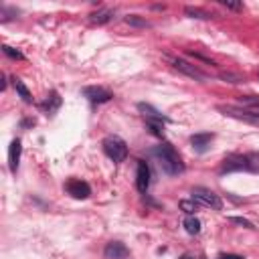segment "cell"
Masks as SVG:
<instances>
[{
  "label": "cell",
  "mask_w": 259,
  "mask_h": 259,
  "mask_svg": "<svg viewBox=\"0 0 259 259\" xmlns=\"http://www.w3.org/2000/svg\"><path fill=\"white\" fill-rule=\"evenodd\" d=\"M184 231L188 235H199L201 233V221L194 217V215H190V217L184 219Z\"/></svg>",
  "instance_id": "cell-17"
},
{
  "label": "cell",
  "mask_w": 259,
  "mask_h": 259,
  "mask_svg": "<svg viewBox=\"0 0 259 259\" xmlns=\"http://www.w3.org/2000/svg\"><path fill=\"white\" fill-rule=\"evenodd\" d=\"M112 18H114V12L110 8H99L97 12L89 14V20H91L93 25H105V23H110Z\"/></svg>",
  "instance_id": "cell-15"
},
{
  "label": "cell",
  "mask_w": 259,
  "mask_h": 259,
  "mask_svg": "<svg viewBox=\"0 0 259 259\" xmlns=\"http://www.w3.org/2000/svg\"><path fill=\"white\" fill-rule=\"evenodd\" d=\"M245 156H247V170L249 172H259V154L251 152V154H245Z\"/></svg>",
  "instance_id": "cell-22"
},
{
  "label": "cell",
  "mask_w": 259,
  "mask_h": 259,
  "mask_svg": "<svg viewBox=\"0 0 259 259\" xmlns=\"http://www.w3.org/2000/svg\"><path fill=\"white\" fill-rule=\"evenodd\" d=\"M83 95L87 97L91 103H107V101H110V99L114 97L107 89H103V87H95V85H93V87H85V89H83Z\"/></svg>",
  "instance_id": "cell-8"
},
{
  "label": "cell",
  "mask_w": 259,
  "mask_h": 259,
  "mask_svg": "<svg viewBox=\"0 0 259 259\" xmlns=\"http://www.w3.org/2000/svg\"><path fill=\"white\" fill-rule=\"evenodd\" d=\"M221 4L231 8V10H241L243 8V2H227V0H221Z\"/></svg>",
  "instance_id": "cell-26"
},
{
  "label": "cell",
  "mask_w": 259,
  "mask_h": 259,
  "mask_svg": "<svg viewBox=\"0 0 259 259\" xmlns=\"http://www.w3.org/2000/svg\"><path fill=\"white\" fill-rule=\"evenodd\" d=\"M184 14H186L188 18H201V20L213 18L211 12H207V10H203V8H194V6H186V8H184Z\"/></svg>",
  "instance_id": "cell-18"
},
{
  "label": "cell",
  "mask_w": 259,
  "mask_h": 259,
  "mask_svg": "<svg viewBox=\"0 0 259 259\" xmlns=\"http://www.w3.org/2000/svg\"><path fill=\"white\" fill-rule=\"evenodd\" d=\"M172 65H174V69H178L180 73H184V75H188V77H192V79H197V81H207V75H205L201 69L194 67V65L186 63L184 59H174V61H172Z\"/></svg>",
  "instance_id": "cell-5"
},
{
  "label": "cell",
  "mask_w": 259,
  "mask_h": 259,
  "mask_svg": "<svg viewBox=\"0 0 259 259\" xmlns=\"http://www.w3.org/2000/svg\"><path fill=\"white\" fill-rule=\"evenodd\" d=\"M180 209H182V211L188 215V217H190V215H194V213H197L199 205L194 203V201H180Z\"/></svg>",
  "instance_id": "cell-23"
},
{
  "label": "cell",
  "mask_w": 259,
  "mask_h": 259,
  "mask_svg": "<svg viewBox=\"0 0 259 259\" xmlns=\"http://www.w3.org/2000/svg\"><path fill=\"white\" fill-rule=\"evenodd\" d=\"M12 85H14L16 93H18L20 97H23V101H25V103H33V93L29 91V87H27V85H25L23 81H20L18 77H12Z\"/></svg>",
  "instance_id": "cell-16"
},
{
  "label": "cell",
  "mask_w": 259,
  "mask_h": 259,
  "mask_svg": "<svg viewBox=\"0 0 259 259\" xmlns=\"http://www.w3.org/2000/svg\"><path fill=\"white\" fill-rule=\"evenodd\" d=\"M103 255L107 259H124V257H128V247L124 243H120V241H112V243L105 245Z\"/></svg>",
  "instance_id": "cell-11"
},
{
  "label": "cell",
  "mask_w": 259,
  "mask_h": 259,
  "mask_svg": "<svg viewBox=\"0 0 259 259\" xmlns=\"http://www.w3.org/2000/svg\"><path fill=\"white\" fill-rule=\"evenodd\" d=\"M2 51H4L6 57H10V59H14V61H25V55L20 53L18 49L10 47V45H2Z\"/></svg>",
  "instance_id": "cell-21"
},
{
  "label": "cell",
  "mask_w": 259,
  "mask_h": 259,
  "mask_svg": "<svg viewBox=\"0 0 259 259\" xmlns=\"http://www.w3.org/2000/svg\"><path fill=\"white\" fill-rule=\"evenodd\" d=\"M136 186L142 194H146L148 186H150V168L144 160H138V174H136Z\"/></svg>",
  "instance_id": "cell-10"
},
{
  "label": "cell",
  "mask_w": 259,
  "mask_h": 259,
  "mask_svg": "<svg viewBox=\"0 0 259 259\" xmlns=\"http://www.w3.org/2000/svg\"><path fill=\"white\" fill-rule=\"evenodd\" d=\"M20 154H23V142L16 138V140L10 142V148H8V168H10L12 174H16V170H18Z\"/></svg>",
  "instance_id": "cell-7"
},
{
  "label": "cell",
  "mask_w": 259,
  "mask_h": 259,
  "mask_svg": "<svg viewBox=\"0 0 259 259\" xmlns=\"http://www.w3.org/2000/svg\"><path fill=\"white\" fill-rule=\"evenodd\" d=\"M235 170H247V156H241V154H235V156H229L225 158L223 166H221V172H235Z\"/></svg>",
  "instance_id": "cell-9"
},
{
  "label": "cell",
  "mask_w": 259,
  "mask_h": 259,
  "mask_svg": "<svg viewBox=\"0 0 259 259\" xmlns=\"http://www.w3.org/2000/svg\"><path fill=\"white\" fill-rule=\"evenodd\" d=\"M229 221H231V223H235V225H241V227H245V229H255V225H253L251 221L243 219V217H231Z\"/></svg>",
  "instance_id": "cell-25"
},
{
  "label": "cell",
  "mask_w": 259,
  "mask_h": 259,
  "mask_svg": "<svg viewBox=\"0 0 259 259\" xmlns=\"http://www.w3.org/2000/svg\"><path fill=\"white\" fill-rule=\"evenodd\" d=\"M61 103H63L61 95H59L57 91H51V93L45 97V101H43V112H45L47 116H55L57 110L61 107Z\"/></svg>",
  "instance_id": "cell-12"
},
{
  "label": "cell",
  "mask_w": 259,
  "mask_h": 259,
  "mask_svg": "<svg viewBox=\"0 0 259 259\" xmlns=\"http://www.w3.org/2000/svg\"><path fill=\"white\" fill-rule=\"evenodd\" d=\"M219 77H221L223 81H227V83H233V85H237V83H241V81H243V77H241V75H235V73H229V71H227V73L223 71Z\"/></svg>",
  "instance_id": "cell-24"
},
{
  "label": "cell",
  "mask_w": 259,
  "mask_h": 259,
  "mask_svg": "<svg viewBox=\"0 0 259 259\" xmlns=\"http://www.w3.org/2000/svg\"><path fill=\"white\" fill-rule=\"evenodd\" d=\"M247 112L259 120V105H251V107H247Z\"/></svg>",
  "instance_id": "cell-28"
},
{
  "label": "cell",
  "mask_w": 259,
  "mask_h": 259,
  "mask_svg": "<svg viewBox=\"0 0 259 259\" xmlns=\"http://www.w3.org/2000/svg\"><path fill=\"white\" fill-rule=\"evenodd\" d=\"M217 259H243L241 255H233V253H221Z\"/></svg>",
  "instance_id": "cell-27"
},
{
  "label": "cell",
  "mask_w": 259,
  "mask_h": 259,
  "mask_svg": "<svg viewBox=\"0 0 259 259\" xmlns=\"http://www.w3.org/2000/svg\"><path fill=\"white\" fill-rule=\"evenodd\" d=\"M103 152L107 158H112L114 162H124L128 158V144L120 136H107L103 142Z\"/></svg>",
  "instance_id": "cell-2"
},
{
  "label": "cell",
  "mask_w": 259,
  "mask_h": 259,
  "mask_svg": "<svg viewBox=\"0 0 259 259\" xmlns=\"http://www.w3.org/2000/svg\"><path fill=\"white\" fill-rule=\"evenodd\" d=\"M146 126H148V130H150V134H154L156 138H164V126H162V122L146 120Z\"/></svg>",
  "instance_id": "cell-19"
},
{
  "label": "cell",
  "mask_w": 259,
  "mask_h": 259,
  "mask_svg": "<svg viewBox=\"0 0 259 259\" xmlns=\"http://www.w3.org/2000/svg\"><path fill=\"white\" fill-rule=\"evenodd\" d=\"M219 112H223L229 118H235V120H241V122H247V124H253V126H259V120L255 116H251L247 110H237V107H231V105H227V107L221 105Z\"/></svg>",
  "instance_id": "cell-6"
},
{
  "label": "cell",
  "mask_w": 259,
  "mask_h": 259,
  "mask_svg": "<svg viewBox=\"0 0 259 259\" xmlns=\"http://www.w3.org/2000/svg\"><path fill=\"white\" fill-rule=\"evenodd\" d=\"M152 154L156 156L160 170L166 172V174H170V176H176V174H180V172L184 170V164H182L178 152L174 150V146L168 144V142L156 146V148L152 150Z\"/></svg>",
  "instance_id": "cell-1"
},
{
  "label": "cell",
  "mask_w": 259,
  "mask_h": 259,
  "mask_svg": "<svg viewBox=\"0 0 259 259\" xmlns=\"http://www.w3.org/2000/svg\"><path fill=\"white\" fill-rule=\"evenodd\" d=\"M213 134H194V136H190V144H192V148L197 150V152H205V150L211 146V142H213Z\"/></svg>",
  "instance_id": "cell-14"
},
{
  "label": "cell",
  "mask_w": 259,
  "mask_h": 259,
  "mask_svg": "<svg viewBox=\"0 0 259 259\" xmlns=\"http://www.w3.org/2000/svg\"><path fill=\"white\" fill-rule=\"evenodd\" d=\"M192 201L201 205V207H209V209H215V211H221L223 209V201L217 192H213L211 188H205V186H197L192 188Z\"/></svg>",
  "instance_id": "cell-3"
},
{
  "label": "cell",
  "mask_w": 259,
  "mask_h": 259,
  "mask_svg": "<svg viewBox=\"0 0 259 259\" xmlns=\"http://www.w3.org/2000/svg\"><path fill=\"white\" fill-rule=\"evenodd\" d=\"M67 192L71 194L73 199H79V201H83V199H87L89 194H91V188H89V184L85 182V180H81V178H71L69 182H67Z\"/></svg>",
  "instance_id": "cell-4"
},
{
  "label": "cell",
  "mask_w": 259,
  "mask_h": 259,
  "mask_svg": "<svg viewBox=\"0 0 259 259\" xmlns=\"http://www.w3.org/2000/svg\"><path fill=\"white\" fill-rule=\"evenodd\" d=\"M124 20H126L130 27H138V29H146V27H148V23H146L144 18H140L138 14H128Z\"/></svg>",
  "instance_id": "cell-20"
},
{
  "label": "cell",
  "mask_w": 259,
  "mask_h": 259,
  "mask_svg": "<svg viewBox=\"0 0 259 259\" xmlns=\"http://www.w3.org/2000/svg\"><path fill=\"white\" fill-rule=\"evenodd\" d=\"M257 77H259V73H257Z\"/></svg>",
  "instance_id": "cell-29"
},
{
  "label": "cell",
  "mask_w": 259,
  "mask_h": 259,
  "mask_svg": "<svg viewBox=\"0 0 259 259\" xmlns=\"http://www.w3.org/2000/svg\"><path fill=\"white\" fill-rule=\"evenodd\" d=\"M138 110L144 114V118L146 120H154V122H162V124H166V122H170L162 112H158L156 107H152L150 103H138Z\"/></svg>",
  "instance_id": "cell-13"
}]
</instances>
